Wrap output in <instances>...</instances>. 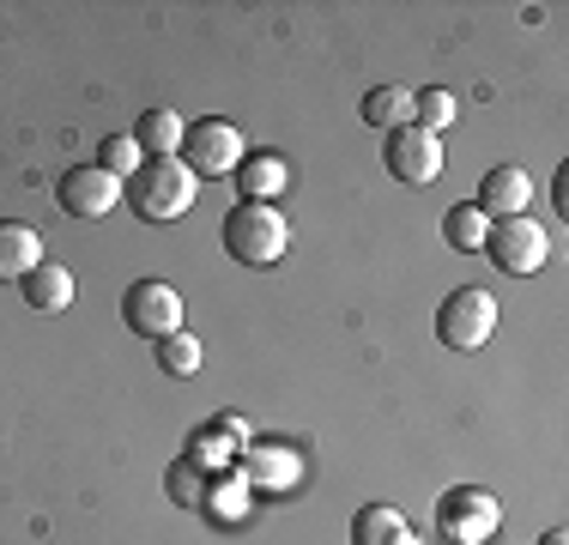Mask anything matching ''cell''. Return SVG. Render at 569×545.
<instances>
[{"instance_id":"obj_20","label":"cell","mask_w":569,"mask_h":545,"mask_svg":"<svg viewBox=\"0 0 569 545\" xmlns=\"http://www.w3.org/2000/svg\"><path fill=\"white\" fill-rule=\"evenodd\" d=\"M164 485H170V503H176V509H200V503H207V467H200L194 455L176 460Z\"/></svg>"},{"instance_id":"obj_6","label":"cell","mask_w":569,"mask_h":545,"mask_svg":"<svg viewBox=\"0 0 569 545\" xmlns=\"http://www.w3.org/2000/svg\"><path fill=\"white\" fill-rule=\"evenodd\" d=\"M182 164L194 170V182H207V176H237L242 170V128H230V121L219 116H207V121H194L188 128V140H182Z\"/></svg>"},{"instance_id":"obj_13","label":"cell","mask_w":569,"mask_h":545,"mask_svg":"<svg viewBox=\"0 0 569 545\" xmlns=\"http://www.w3.org/2000/svg\"><path fill=\"white\" fill-rule=\"evenodd\" d=\"M351 545H418V539L395 503H363L358 522H351Z\"/></svg>"},{"instance_id":"obj_26","label":"cell","mask_w":569,"mask_h":545,"mask_svg":"<svg viewBox=\"0 0 569 545\" xmlns=\"http://www.w3.org/2000/svg\"><path fill=\"white\" fill-rule=\"evenodd\" d=\"M546 545H569V539H563V527H551V534H546Z\"/></svg>"},{"instance_id":"obj_25","label":"cell","mask_w":569,"mask_h":545,"mask_svg":"<svg viewBox=\"0 0 569 545\" xmlns=\"http://www.w3.org/2000/svg\"><path fill=\"white\" fill-rule=\"evenodd\" d=\"M551 207L569 212V176H563V170H558V182H551Z\"/></svg>"},{"instance_id":"obj_1","label":"cell","mask_w":569,"mask_h":545,"mask_svg":"<svg viewBox=\"0 0 569 545\" xmlns=\"http://www.w3.org/2000/svg\"><path fill=\"white\" fill-rule=\"evenodd\" d=\"M224 255L242 267H273L284 249H291V218H284L273 200H237L224 212Z\"/></svg>"},{"instance_id":"obj_19","label":"cell","mask_w":569,"mask_h":545,"mask_svg":"<svg viewBox=\"0 0 569 545\" xmlns=\"http://www.w3.org/2000/svg\"><path fill=\"white\" fill-rule=\"evenodd\" d=\"M455 116H460L455 91H442V86H430V91H412V128H425V133H442Z\"/></svg>"},{"instance_id":"obj_15","label":"cell","mask_w":569,"mask_h":545,"mask_svg":"<svg viewBox=\"0 0 569 545\" xmlns=\"http://www.w3.org/2000/svg\"><path fill=\"white\" fill-rule=\"evenodd\" d=\"M133 140H140L146 158H176L182 140H188V121L176 116V109H146L140 128H133Z\"/></svg>"},{"instance_id":"obj_23","label":"cell","mask_w":569,"mask_h":545,"mask_svg":"<svg viewBox=\"0 0 569 545\" xmlns=\"http://www.w3.org/2000/svg\"><path fill=\"white\" fill-rule=\"evenodd\" d=\"M188 448H200V467H224V455H230V448L219 443V430H200Z\"/></svg>"},{"instance_id":"obj_24","label":"cell","mask_w":569,"mask_h":545,"mask_svg":"<svg viewBox=\"0 0 569 545\" xmlns=\"http://www.w3.org/2000/svg\"><path fill=\"white\" fill-rule=\"evenodd\" d=\"M219 430H224V436H237V448H242V443H249V425H242V418H237V413H219Z\"/></svg>"},{"instance_id":"obj_12","label":"cell","mask_w":569,"mask_h":545,"mask_svg":"<svg viewBox=\"0 0 569 545\" xmlns=\"http://www.w3.org/2000/svg\"><path fill=\"white\" fill-rule=\"evenodd\" d=\"M533 200V182H527V170H515V164H497V170H485L479 182V207L485 218H515Z\"/></svg>"},{"instance_id":"obj_14","label":"cell","mask_w":569,"mask_h":545,"mask_svg":"<svg viewBox=\"0 0 569 545\" xmlns=\"http://www.w3.org/2000/svg\"><path fill=\"white\" fill-rule=\"evenodd\" d=\"M19 285H24V304H31V309H43V316H61V309L73 304V272H67L61 261L31 267Z\"/></svg>"},{"instance_id":"obj_5","label":"cell","mask_w":569,"mask_h":545,"mask_svg":"<svg viewBox=\"0 0 569 545\" xmlns=\"http://www.w3.org/2000/svg\"><path fill=\"white\" fill-rule=\"evenodd\" d=\"M485 249H491V261L503 267L509 279H533V272L551 261V237H546V225H533L527 212L491 218V237H485Z\"/></svg>"},{"instance_id":"obj_4","label":"cell","mask_w":569,"mask_h":545,"mask_svg":"<svg viewBox=\"0 0 569 545\" xmlns=\"http://www.w3.org/2000/svg\"><path fill=\"white\" fill-rule=\"evenodd\" d=\"M491 327H497V297L485 285H460V291H449V304L437 309V339L449 351H479L491 339Z\"/></svg>"},{"instance_id":"obj_21","label":"cell","mask_w":569,"mask_h":545,"mask_svg":"<svg viewBox=\"0 0 569 545\" xmlns=\"http://www.w3.org/2000/svg\"><path fill=\"white\" fill-rule=\"evenodd\" d=\"M200 358H207V351H200V339H194V334H182V327L158 339V364H164V376H194V370H200Z\"/></svg>"},{"instance_id":"obj_16","label":"cell","mask_w":569,"mask_h":545,"mask_svg":"<svg viewBox=\"0 0 569 545\" xmlns=\"http://www.w3.org/2000/svg\"><path fill=\"white\" fill-rule=\"evenodd\" d=\"M284 158L279 152H254V158H242V170H237V188H242V200H273L279 188H284Z\"/></svg>"},{"instance_id":"obj_2","label":"cell","mask_w":569,"mask_h":545,"mask_svg":"<svg viewBox=\"0 0 569 545\" xmlns=\"http://www.w3.org/2000/svg\"><path fill=\"white\" fill-rule=\"evenodd\" d=\"M194 170L182 158H146L140 176H133V212L152 218V225H170L194 207Z\"/></svg>"},{"instance_id":"obj_22","label":"cell","mask_w":569,"mask_h":545,"mask_svg":"<svg viewBox=\"0 0 569 545\" xmlns=\"http://www.w3.org/2000/svg\"><path fill=\"white\" fill-rule=\"evenodd\" d=\"M98 164H103L110 176H140L146 152H140V140H133V133H110V140L98 146Z\"/></svg>"},{"instance_id":"obj_17","label":"cell","mask_w":569,"mask_h":545,"mask_svg":"<svg viewBox=\"0 0 569 545\" xmlns=\"http://www.w3.org/2000/svg\"><path fill=\"white\" fill-rule=\"evenodd\" d=\"M363 121L382 128V133L406 128V121H412V91H406V86H376L370 98H363Z\"/></svg>"},{"instance_id":"obj_18","label":"cell","mask_w":569,"mask_h":545,"mask_svg":"<svg viewBox=\"0 0 569 545\" xmlns=\"http://www.w3.org/2000/svg\"><path fill=\"white\" fill-rule=\"evenodd\" d=\"M442 237H449V249H485L491 218H485L479 200H460V207H449V218H442Z\"/></svg>"},{"instance_id":"obj_10","label":"cell","mask_w":569,"mask_h":545,"mask_svg":"<svg viewBox=\"0 0 569 545\" xmlns=\"http://www.w3.org/2000/svg\"><path fill=\"white\" fill-rule=\"evenodd\" d=\"M237 473H242V485H254V490H291L303 467H297L291 443H249L237 455Z\"/></svg>"},{"instance_id":"obj_9","label":"cell","mask_w":569,"mask_h":545,"mask_svg":"<svg viewBox=\"0 0 569 545\" xmlns=\"http://www.w3.org/2000/svg\"><path fill=\"white\" fill-rule=\"evenodd\" d=\"M382 158H388V170H395L400 182H412V188H425V182H437V176H442V140H437V133H425V128H412V121L388 133Z\"/></svg>"},{"instance_id":"obj_3","label":"cell","mask_w":569,"mask_h":545,"mask_svg":"<svg viewBox=\"0 0 569 545\" xmlns=\"http://www.w3.org/2000/svg\"><path fill=\"white\" fill-rule=\"evenodd\" d=\"M497 527H503V503L485 485H455L449 497L437 503V534L449 545H485Z\"/></svg>"},{"instance_id":"obj_7","label":"cell","mask_w":569,"mask_h":545,"mask_svg":"<svg viewBox=\"0 0 569 545\" xmlns=\"http://www.w3.org/2000/svg\"><path fill=\"white\" fill-rule=\"evenodd\" d=\"M121 321H128L140 339H152V346H158L164 334L182 327V291L164 285V279H133L128 297H121Z\"/></svg>"},{"instance_id":"obj_11","label":"cell","mask_w":569,"mask_h":545,"mask_svg":"<svg viewBox=\"0 0 569 545\" xmlns=\"http://www.w3.org/2000/svg\"><path fill=\"white\" fill-rule=\"evenodd\" d=\"M31 267H43V237L24 218H0V285H19Z\"/></svg>"},{"instance_id":"obj_8","label":"cell","mask_w":569,"mask_h":545,"mask_svg":"<svg viewBox=\"0 0 569 545\" xmlns=\"http://www.w3.org/2000/svg\"><path fill=\"white\" fill-rule=\"evenodd\" d=\"M56 200L67 218H103L110 207H121V176H110L103 164H67Z\"/></svg>"}]
</instances>
